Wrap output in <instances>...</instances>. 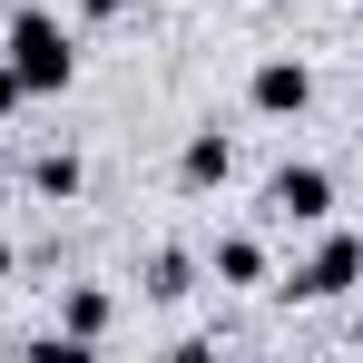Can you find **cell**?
I'll use <instances>...</instances> for the list:
<instances>
[{
	"label": "cell",
	"instance_id": "1",
	"mask_svg": "<svg viewBox=\"0 0 363 363\" xmlns=\"http://www.w3.org/2000/svg\"><path fill=\"white\" fill-rule=\"evenodd\" d=\"M0 60L20 69L30 99H60L69 79H79V40H69L60 10H10V20H0Z\"/></svg>",
	"mask_w": 363,
	"mask_h": 363
},
{
	"label": "cell",
	"instance_id": "2",
	"mask_svg": "<svg viewBox=\"0 0 363 363\" xmlns=\"http://www.w3.org/2000/svg\"><path fill=\"white\" fill-rule=\"evenodd\" d=\"M265 216H285V226H324V216H334V167L285 157V167L265 177Z\"/></svg>",
	"mask_w": 363,
	"mask_h": 363
},
{
	"label": "cell",
	"instance_id": "3",
	"mask_svg": "<svg viewBox=\"0 0 363 363\" xmlns=\"http://www.w3.org/2000/svg\"><path fill=\"white\" fill-rule=\"evenodd\" d=\"M354 285H363V236H324L295 275H285L295 304H334V295H354Z\"/></svg>",
	"mask_w": 363,
	"mask_h": 363
},
{
	"label": "cell",
	"instance_id": "4",
	"mask_svg": "<svg viewBox=\"0 0 363 363\" xmlns=\"http://www.w3.org/2000/svg\"><path fill=\"white\" fill-rule=\"evenodd\" d=\"M245 108H255V118H304V108H314V69L285 60V50H275V60H255V79H245Z\"/></svg>",
	"mask_w": 363,
	"mask_h": 363
},
{
	"label": "cell",
	"instance_id": "5",
	"mask_svg": "<svg viewBox=\"0 0 363 363\" xmlns=\"http://www.w3.org/2000/svg\"><path fill=\"white\" fill-rule=\"evenodd\" d=\"M226 177H236V138L196 128V138L177 147V186H186V196H206V186H226Z\"/></svg>",
	"mask_w": 363,
	"mask_h": 363
},
{
	"label": "cell",
	"instance_id": "6",
	"mask_svg": "<svg viewBox=\"0 0 363 363\" xmlns=\"http://www.w3.org/2000/svg\"><path fill=\"white\" fill-rule=\"evenodd\" d=\"M108 324H118V304H108V285H69L60 295V334L89 354V344H108Z\"/></svg>",
	"mask_w": 363,
	"mask_h": 363
},
{
	"label": "cell",
	"instance_id": "7",
	"mask_svg": "<svg viewBox=\"0 0 363 363\" xmlns=\"http://www.w3.org/2000/svg\"><path fill=\"white\" fill-rule=\"evenodd\" d=\"M206 285L255 295V285H265V245H255V236H216V245H206Z\"/></svg>",
	"mask_w": 363,
	"mask_h": 363
},
{
	"label": "cell",
	"instance_id": "8",
	"mask_svg": "<svg viewBox=\"0 0 363 363\" xmlns=\"http://www.w3.org/2000/svg\"><path fill=\"white\" fill-rule=\"evenodd\" d=\"M196 275H206V255H186V245H157L138 295H147V304H177V295H196Z\"/></svg>",
	"mask_w": 363,
	"mask_h": 363
},
{
	"label": "cell",
	"instance_id": "9",
	"mask_svg": "<svg viewBox=\"0 0 363 363\" xmlns=\"http://www.w3.org/2000/svg\"><path fill=\"white\" fill-rule=\"evenodd\" d=\"M30 186H40V196H50V206H69V196H79V186H89V167H79V157H69V147H40V157H30Z\"/></svg>",
	"mask_w": 363,
	"mask_h": 363
},
{
	"label": "cell",
	"instance_id": "10",
	"mask_svg": "<svg viewBox=\"0 0 363 363\" xmlns=\"http://www.w3.org/2000/svg\"><path fill=\"white\" fill-rule=\"evenodd\" d=\"M20 108H30V89H20V69H10V60H0V128H10V118H20Z\"/></svg>",
	"mask_w": 363,
	"mask_h": 363
},
{
	"label": "cell",
	"instance_id": "11",
	"mask_svg": "<svg viewBox=\"0 0 363 363\" xmlns=\"http://www.w3.org/2000/svg\"><path fill=\"white\" fill-rule=\"evenodd\" d=\"M10 265H20V255H10V245H0V275H10Z\"/></svg>",
	"mask_w": 363,
	"mask_h": 363
},
{
	"label": "cell",
	"instance_id": "12",
	"mask_svg": "<svg viewBox=\"0 0 363 363\" xmlns=\"http://www.w3.org/2000/svg\"><path fill=\"white\" fill-rule=\"evenodd\" d=\"M0 206H10V167H0Z\"/></svg>",
	"mask_w": 363,
	"mask_h": 363
},
{
	"label": "cell",
	"instance_id": "13",
	"mask_svg": "<svg viewBox=\"0 0 363 363\" xmlns=\"http://www.w3.org/2000/svg\"><path fill=\"white\" fill-rule=\"evenodd\" d=\"M89 10H128V0H89Z\"/></svg>",
	"mask_w": 363,
	"mask_h": 363
}]
</instances>
